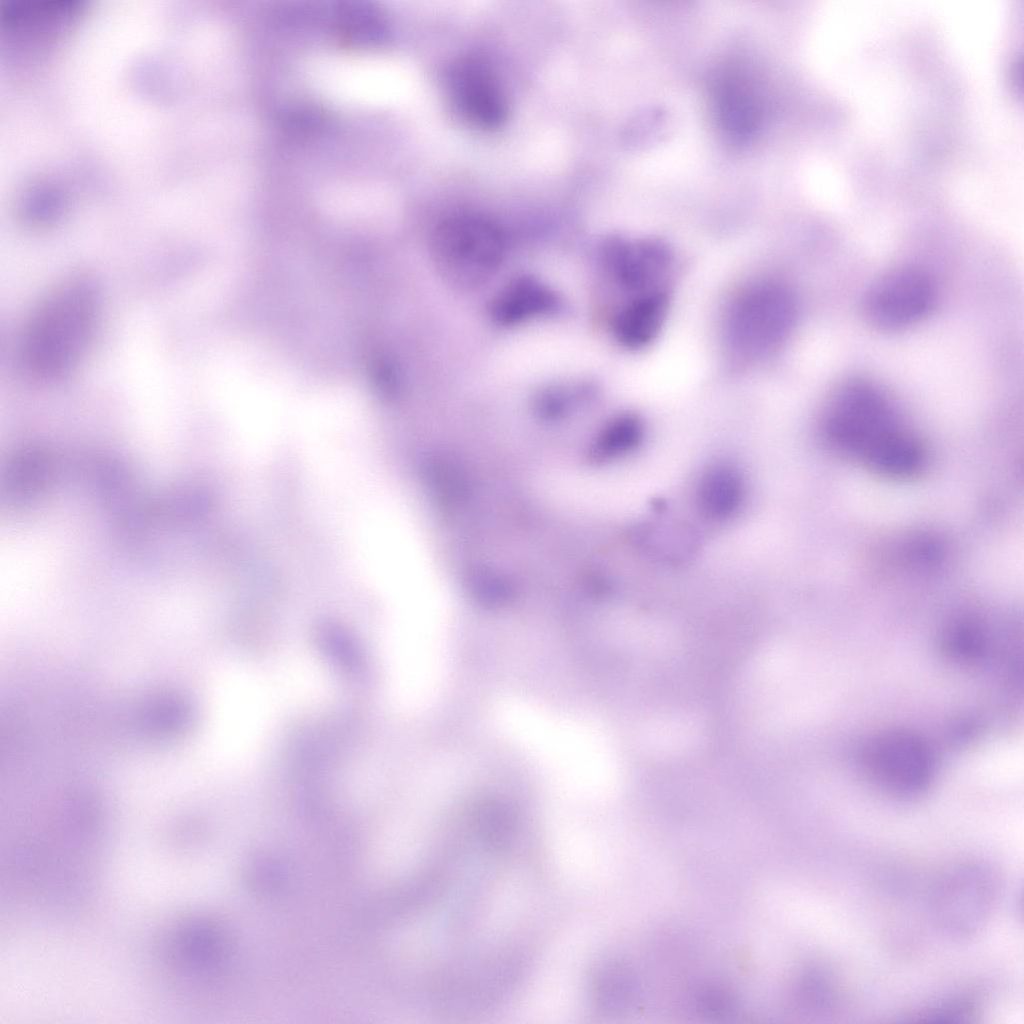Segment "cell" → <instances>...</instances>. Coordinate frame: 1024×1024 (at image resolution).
Masks as SVG:
<instances>
[{
    "label": "cell",
    "instance_id": "277c9868",
    "mask_svg": "<svg viewBox=\"0 0 1024 1024\" xmlns=\"http://www.w3.org/2000/svg\"><path fill=\"white\" fill-rule=\"evenodd\" d=\"M431 253L440 275L451 285L470 289L489 279L505 253L500 227L474 212H456L435 228Z\"/></svg>",
    "mask_w": 1024,
    "mask_h": 1024
},
{
    "label": "cell",
    "instance_id": "7a4b0ae2",
    "mask_svg": "<svg viewBox=\"0 0 1024 1024\" xmlns=\"http://www.w3.org/2000/svg\"><path fill=\"white\" fill-rule=\"evenodd\" d=\"M100 298L84 278L67 280L32 309L21 331L18 357L34 378L54 380L71 372L85 356L97 330Z\"/></svg>",
    "mask_w": 1024,
    "mask_h": 1024
},
{
    "label": "cell",
    "instance_id": "6da1fadb",
    "mask_svg": "<svg viewBox=\"0 0 1024 1024\" xmlns=\"http://www.w3.org/2000/svg\"><path fill=\"white\" fill-rule=\"evenodd\" d=\"M821 426L831 448L883 475L908 477L924 464L920 441L901 425L886 396L866 380H847L833 391Z\"/></svg>",
    "mask_w": 1024,
    "mask_h": 1024
},
{
    "label": "cell",
    "instance_id": "5bb4252c",
    "mask_svg": "<svg viewBox=\"0 0 1024 1024\" xmlns=\"http://www.w3.org/2000/svg\"><path fill=\"white\" fill-rule=\"evenodd\" d=\"M643 436L642 422L634 415L626 414L614 419L605 429L601 438V450L605 455H617L637 446Z\"/></svg>",
    "mask_w": 1024,
    "mask_h": 1024
},
{
    "label": "cell",
    "instance_id": "8992f818",
    "mask_svg": "<svg viewBox=\"0 0 1024 1024\" xmlns=\"http://www.w3.org/2000/svg\"><path fill=\"white\" fill-rule=\"evenodd\" d=\"M936 286L932 277L915 266L888 271L868 290L863 311L877 330L896 332L921 321L932 310Z\"/></svg>",
    "mask_w": 1024,
    "mask_h": 1024
},
{
    "label": "cell",
    "instance_id": "30bf717a",
    "mask_svg": "<svg viewBox=\"0 0 1024 1024\" xmlns=\"http://www.w3.org/2000/svg\"><path fill=\"white\" fill-rule=\"evenodd\" d=\"M668 308V296L656 289L639 293L616 314L613 333L616 340L629 349L648 345L659 333Z\"/></svg>",
    "mask_w": 1024,
    "mask_h": 1024
},
{
    "label": "cell",
    "instance_id": "52a82bcc",
    "mask_svg": "<svg viewBox=\"0 0 1024 1024\" xmlns=\"http://www.w3.org/2000/svg\"><path fill=\"white\" fill-rule=\"evenodd\" d=\"M450 103L468 124L495 130L507 118V104L501 87L487 63L476 56L456 59L446 73Z\"/></svg>",
    "mask_w": 1024,
    "mask_h": 1024
},
{
    "label": "cell",
    "instance_id": "5b68a950",
    "mask_svg": "<svg viewBox=\"0 0 1024 1024\" xmlns=\"http://www.w3.org/2000/svg\"><path fill=\"white\" fill-rule=\"evenodd\" d=\"M858 761L865 776L883 791L916 796L933 781L935 755L925 739L907 730H888L863 743Z\"/></svg>",
    "mask_w": 1024,
    "mask_h": 1024
},
{
    "label": "cell",
    "instance_id": "4fadbf2b",
    "mask_svg": "<svg viewBox=\"0 0 1024 1024\" xmlns=\"http://www.w3.org/2000/svg\"><path fill=\"white\" fill-rule=\"evenodd\" d=\"M940 645L950 659L959 663H976L985 659L988 653L983 627L970 619L951 624L941 636Z\"/></svg>",
    "mask_w": 1024,
    "mask_h": 1024
},
{
    "label": "cell",
    "instance_id": "3957f363",
    "mask_svg": "<svg viewBox=\"0 0 1024 1024\" xmlns=\"http://www.w3.org/2000/svg\"><path fill=\"white\" fill-rule=\"evenodd\" d=\"M797 317L793 293L775 281H760L738 293L724 316V341L731 355L753 363L775 353L789 338Z\"/></svg>",
    "mask_w": 1024,
    "mask_h": 1024
},
{
    "label": "cell",
    "instance_id": "9c48e42d",
    "mask_svg": "<svg viewBox=\"0 0 1024 1024\" xmlns=\"http://www.w3.org/2000/svg\"><path fill=\"white\" fill-rule=\"evenodd\" d=\"M604 260L619 285L643 293L660 289L655 284L669 269L672 256L655 240L613 239L604 248Z\"/></svg>",
    "mask_w": 1024,
    "mask_h": 1024
},
{
    "label": "cell",
    "instance_id": "8fae6325",
    "mask_svg": "<svg viewBox=\"0 0 1024 1024\" xmlns=\"http://www.w3.org/2000/svg\"><path fill=\"white\" fill-rule=\"evenodd\" d=\"M555 293L532 276L511 280L491 303V317L503 326H512L551 312L557 308Z\"/></svg>",
    "mask_w": 1024,
    "mask_h": 1024
},
{
    "label": "cell",
    "instance_id": "7c38bea8",
    "mask_svg": "<svg viewBox=\"0 0 1024 1024\" xmlns=\"http://www.w3.org/2000/svg\"><path fill=\"white\" fill-rule=\"evenodd\" d=\"M743 497V483L737 470L729 465L709 468L700 478L696 500L700 512L712 520H723L735 513Z\"/></svg>",
    "mask_w": 1024,
    "mask_h": 1024
},
{
    "label": "cell",
    "instance_id": "ba28073f",
    "mask_svg": "<svg viewBox=\"0 0 1024 1024\" xmlns=\"http://www.w3.org/2000/svg\"><path fill=\"white\" fill-rule=\"evenodd\" d=\"M993 896L990 872L976 864H963L941 878L934 895V912L946 931L966 935L986 918Z\"/></svg>",
    "mask_w": 1024,
    "mask_h": 1024
}]
</instances>
